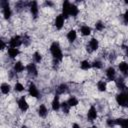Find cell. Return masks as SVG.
<instances>
[{"label":"cell","mask_w":128,"mask_h":128,"mask_svg":"<svg viewBox=\"0 0 128 128\" xmlns=\"http://www.w3.org/2000/svg\"><path fill=\"white\" fill-rule=\"evenodd\" d=\"M115 83H116V87L120 90V92L121 91H125L126 85H125V82H124V80L122 78H116Z\"/></svg>","instance_id":"f1b7e54d"},{"label":"cell","mask_w":128,"mask_h":128,"mask_svg":"<svg viewBox=\"0 0 128 128\" xmlns=\"http://www.w3.org/2000/svg\"><path fill=\"white\" fill-rule=\"evenodd\" d=\"M70 109H71V107L68 105L67 101H63V102H61V110H62V112H63L64 114H69Z\"/></svg>","instance_id":"1f68e13d"},{"label":"cell","mask_w":128,"mask_h":128,"mask_svg":"<svg viewBox=\"0 0 128 128\" xmlns=\"http://www.w3.org/2000/svg\"><path fill=\"white\" fill-rule=\"evenodd\" d=\"M51 109L54 112H58L61 109V102L59 99V95H57V94L54 95V97L51 101Z\"/></svg>","instance_id":"9a60e30c"},{"label":"cell","mask_w":128,"mask_h":128,"mask_svg":"<svg viewBox=\"0 0 128 128\" xmlns=\"http://www.w3.org/2000/svg\"><path fill=\"white\" fill-rule=\"evenodd\" d=\"M71 128H81V126H80L78 123H73Z\"/></svg>","instance_id":"74e56055"},{"label":"cell","mask_w":128,"mask_h":128,"mask_svg":"<svg viewBox=\"0 0 128 128\" xmlns=\"http://www.w3.org/2000/svg\"><path fill=\"white\" fill-rule=\"evenodd\" d=\"M20 128H28V126H27V125H25V124H22V125L20 126Z\"/></svg>","instance_id":"f35d334b"},{"label":"cell","mask_w":128,"mask_h":128,"mask_svg":"<svg viewBox=\"0 0 128 128\" xmlns=\"http://www.w3.org/2000/svg\"><path fill=\"white\" fill-rule=\"evenodd\" d=\"M96 87L99 92H106L107 91V82L105 80H98L96 83Z\"/></svg>","instance_id":"603a6c76"},{"label":"cell","mask_w":128,"mask_h":128,"mask_svg":"<svg viewBox=\"0 0 128 128\" xmlns=\"http://www.w3.org/2000/svg\"><path fill=\"white\" fill-rule=\"evenodd\" d=\"M68 85L66 83H61L57 88H56V94L57 95H60V94H64L68 91Z\"/></svg>","instance_id":"4316f807"},{"label":"cell","mask_w":128,"mask_h":128,"mask_svg":"<svg viewBox=\"0 0 128 128\" xmlns=\"http://www.w3.org/2000/svg\"><path fill=\"white\" fill-rule=\"evenodd\" d=\"M118 70H119V72L124 77H127L128 76V62H126V61H120L118 63Z\"/></svg>","instance_id":"e0dca14e"},{"label":"cell","mask_w":128,"mask_h":128,"mask_svg":"<svg viewBox=\"0 0 128 128\" xmlns=\"http://www.w3.org/2000/svg\"><path fill=\"white\" fill-rule=\"evenodd\" d=\"M115 101L116 103L122 107V108H126L128 107V95L125 91H121L120 93H118L115 97Z\"/></svg>","instance_id":"3957f363"},{"label":"cell","mask_w":128,"mask_h":128,"mask_svg":"<svg viewBox=\"0 0 128 128\" xmlns=\"http://www.w3.org/2000/svg\"><path fill=\"white\" fill-rule=\"evenodd\" d=\"M86 117H87V120L89 122H94L97 118H98V111H97V108L94 106V105H91L86 113Z\"/></svg>","instance_id":"8992f818"},{"label":"cell","mask_w":128,"mask_h":128,"mask_svg":"<svg viewBox=\"0 0 128 128\" xmlns=\"http://www.w3.org/2000/svg\"><path fill=\"white\" fill-rule=\"evenodd\" d=\"M71 5L72 3L70 1H64L62 3V7H61V14L64 16V18L67 20L68 18H70V9H71Z\"/></svg>","instance_id":"ba28073f"},{"label":"cell","mask_w":128,"mask_h":128,"mask_svg":"<svg viewBox=\"0 0 128 128\" xmlns=\"http://www.w3.org/2000/svg\"><path fill=\"white\" fill-rule=\"evenodd\" d=\"M79 32L82 36L86 37V36H90L91 33H92V28L89 26V25H86V24H83L80 26L79 28Z\"/></svg>","instance_id":"d6986e66"},{"label":"cell","mask_w":128,"mask_h":128,"mask_svg":"<svg viewBox=\"0 0 128 128\" xmlns=\"http://www.w3.org/2000/svg\"><path fill=\"white\" fill-rule=\"evenodd\" d=\"M105 76L108 81H115L116 80V70L114 67L109 66L105 70Z\"/></svg>","instance_id":"5bb4252c"},{"label":"cell","mask_w":128,"mask_h":128,"mask_svg":"<svg viewBox=\"0 0 128 128\" xmlns=\"http://www.w3.org/2000/svg\"><path fill=\"white\" fill-rule=\"evenodd\" d=\"M26 72L28 75L32 76V77H37L38 76V68L36 63L34 62H30L26 65Z\"/></svg>","instance_id":"9c48e42d"},{"label":"cell","mask_w":128,"mask_h":128,"mask_svg":"<svg viewBox=\"0 0 128 128\" xmlns=\"http://www.w3.org/2000/svg\"><path fill=\"white\" fill-rule=\"evenodd\" d=\"M49 51H50V54L55 62H61L63 60V57H64L63 51H62V48L58 41H54L51 43V45L49 47Z\"/></svg>","instance_id":"6da1fadb"},{"label":"cell","mask_w":128,"mask_h":128,"mask_svg":"<svg viewBox=\"0 0 128 128\" xmlns=\"http://www.w3.org/2000/svg\"><path fill=\"white\" fill-rule=\"evenodd\" d=\"M100 47V43H99V40L96 38V37H92L89 41H88V45H87V48L89 50V52H94V51H97Z\"/></svg>","instance_id":"7c38bea8"},{"label":"cell","mask_w":128,"mask_h":128,"mask_svg":"<svg viewBox=\"0 0 128 128\" xmlns=\"http://www.w3.org/2000/svg\"><path fill=\"white\" fill-rule=\"evenodd\" d=\"M17 106H18V109L21 111V112H26L29 110V103L26 99L25 96H21L18 100H17Z\"/></svg>","instance_id":"52a82bcc"},{"label":"cell","mask_w":128,"mask_h":128,"mask_svg":"<svg viewBox=\"0 0 128 128\" xmlns=\"http://www.w3.org/2000/svg\"><path fill=\"white\" fill-rule=\"evenodd\" d=\"M77 31L74 30V29H70L67 34H66V39L68 40V42L70 43H74L76 40H77Z\"/></svg>","instance_id":"ffe728a7"},{"label":"cell","mask_w":128,"mask_h":128,"mask_svg":"<svg viewBox=\"0 0 128 128\" xmlns=\"http://www.w3.org/2000/svg\"><path fill=\"white\" fill-rule=\"evenodd\" d=\"M122 17H123V22H124L125 24H128V9L125 10V12L123 13Z\"/></svg>","instance_id":"d590c367"},{"label":"cell","mask_w":128,"mask_h":128,"mask_svg":"<svg viewBox=\"0 0 128 128\" xmlns=\"http://www.w3.org/2000/svg\"><path fill=\"white\" fill-rule=\"evenodd\" d=\"M92 64V68L96 69V70H99V69H102L103 68V62L100 60V59H95L91 62Z\"/></svg>","instance_id":"4dcf8cb0"},{"label":"cell","mask_w":128,"mask_h":128,"mask_svg":"<svg viewBox=\"0 0 128 128\" xmlns=\"http://www.w3.org/2000/svg\"><path fill=\"white\" fill-rule=\"evenodd\" d=\"M32 59H33V62L34 63L40 64L42 62V60H43V56H42V54L39 51H35L32 54Z\"/></svg>","instance_id":"484cf974"},{"label":"cell","mask_w":128,"mask_h":128,"mask_svg":"<svg viewBox=\"0 0 128 128\" xmlns=\"http://www.w3.org/2000/svg\"><path fill=\"white\" fill-rule=\"evenodd\" d=\"M27 91H28V94L30 97L32 98H39L40 97V90L39 88L37 87V85L34 83V82H29V85L27 87Z\"/></svg>","instance_id":"5b68a950"},{"label":"cell","mask_w":128,"mask_h":128,"mask_svg":"<svg viewBox=\"0 0 128 128\" xmlns=\"http://www.w3.org/2000/svg\"><path fill=\"white\" fill-rule=\"evenodd\" d=\"M91 68H92V64H91V62H90L89 60L84 59V60H82V61L80 62V69H81V70H83V71H88V70H90Z\"/></svg>","instance_id":"cb8c5ba5"},{"label":"cell","mask_w":128,"mask_h":128,"mask_svg":"<svg viewBox=\"0 0 128 128\" xmlns=\"http://www.w3.org/2000/svg\"><path fill=\"white\" fill-rule=\"evenodd\" d=\"M67 103H68V105H69L71 108L77 107V106L79 105V99H78L76 96L72 95V96H70V97L67 99Z\"/></svg>","instance_id":"d4e9b609"},{"label":"cell","mask_w":128,"mask_h":128,"mask_svg":"<svg viewBox=\"0 0 128 128\" xmlns=\"http://www.w3.org/2000/svg\"><path fill=\"white\" fill-rule=\"evenodd\" d=\"M7 41H8V47L19 48V47H21L23 45V37L20 36V35H18V34L13 35Z\"/></svg>","instance_id":"277c9868"},{"label":"cell","mask_w":128,"mask_h":128,"mask_svg":"<svg viewBox=\"0 0 128 128\" xmlns=\"http://www.w3.org/2000/svg\"><path fill=\"white\" fill-rule=\"evenodd\" d=\"M28 8H29V11L32 15V17L34 19H36L38 16H39V6H38V2L36 1H32V2H29L28 4Z\"/></svg>","instance_id":"30bf717a"},{"label":"cell","mask_w":128,"mask_h":128,"mask_svg":"<svg viewBox=\"0 0 128 128\" xmlns=\"http://www.w3.org/2000/svg\"><path fill=\"white\" fill-rule=\"evenodd\" d=\"M94 26H95V30L98 31V32H102L104 30V28H105V24L102 21H97Z\"/></svg>","instance_id":"d6a6232c"},{"label":"cell","mask_w":128,"mask_h":128,"mask_svg":"<svg viewBox=\"0 0 128 128\" xmlns=\"http://www.w3.org/2000/svg\"><path fill=\"white\" fill-rule=\"evenodd\" d=\"M115 121H116V126H120L121 128H128V118L118 117L115 119Z\"/></svg>","instance_id":"7402d4cb"},{"label":"cell","mask_w":128,"mask_h":128,"mask_svg":"<svg viewBox=\"0 0 128 128\" xmlns=\"http://www.w3.org/2000/svg\"><path fill=\"white\" fill-rule=\"evenodd\" d=\"M48 108L47 106L44 104V103H41L39 106H38V109H37V113H38V116L40 118H46L47 115H48Z\"/></svg>","instance_id":"ac0fdd59"},{"label":"cell","mask_w":128,"mask_h":128,"mask_svg":"<svg viewBox=\"0 0 128 128\" xmlns=\"http://www.w3.org/2000/svg\"><path fill=\"white\" fill-rule=\"evenodd\" d=\"M106 125H107L109 128H114V127L116 126V121H115V119H113V118H108V119L106 120Z\"/></svg>","instance_id":"836d02e7"},{"label":"cell","mask_w":128,"mask_h":128,"mask_svg":"<svg viewBox=\"0 0 128 128\" xmlns=\"http://www.w3.org/2000/svg\"><path fill=\"white\" fill-rule=\"evenodd\" d=\"M0 90H1V93H2L3 95H8V94L11 92L12 87H11V85H10L8 82H3V83H1V85H0Z\"/></svg>","instance_id":"44dd1931"},{"label":"cell","mask_w":128,"mask_h":128,"mask_svg":"<svg viewBox=\"0 0 128 128\" xmlns=\"http://www.w3.org/2000/svg\"><path fill=\"white\" fill-rule=\"evenodd\" d=\"M79 13H80V9H79V7H78L77 5H75L74 3H72V5H71V9H70V17L75 18V17H77V16L79 15Z\"/></svg>","instance_id":"83f0119b"},{"label":"cell","mask_w":128,"mask_h":128,"mask_svg":"<svg viewBox=\"0 0 128 128\" xmlns=\"http://www.w3.org/2000/svg\"><path fill=\"white\" fill-rule=\"evenodd\" d=\"M0 42H1V47H0L1 50H2V51H4L5 49L7 50V48H8V41H6L5 39L2 38V39L0 40Z\"/></svg>","instance_id":"e575fe53"},{"label":"cell","mask_w":128,"mask_h":128,"mask_svg":"<svg viewBox=\"0 0 128 128\" xmlns=\"http://www.w3.org/2000/svg\"><path fill=\"white\" fill-rule=\"evenodd\" d=\"M6 52H7V56L10 59H16L21 54V51L19 48H13V47H8Z\"/></svg>","instance_id":"2e32d148"},{"label":"cell","mask_w":128,"mask_h":128,"mask_svg":"<svg viewBox=\"0 0 128 128\" xmlns=\"http://www.w3.org/2000/svg\"><path fill=\"white\" fill-rule=\"evenodd\" d=\"M0 6L2 10V15L5 20H9L12 17V9L10 7V4L6 0H1L0 1Z\"/></svg>","instance_id":"7a4b0ae2"},{"label":"cell","mask_w":128,"mask_h":128,"mask_svg":"<svg viewBox=\"0 0 128 128\" xmlns=\"http://www.w3.org/2000/svg\"><path fill=\"white\" fill-rule=\"evenodd\" d=\"M123 47H124L123 49H124V51H125V56L128 58V45H126V46H123Z\"/></svg>","instance_id":"8d00e7d4"},{"label":"cell","mask_w":128,"mask_h":128,"mask_svg":"<svg viewBox=\"0 0 128 128\" xmlns=\"http://www.w3.org/2000/svg\"><path fill=\"white\" fill-rule=\"evenodd\" d=\"M65 22H66V19L64 18V16L60 13L58 15H56L55 19H54V26L57 30H61L64 26H65Z\"/></svg>","instance_id":"8fae6325"},{"label":"cell","mask_w":128,"mask_h":128,"mask_svg":"<svg viewBox=\"0 0 128 128\" xmlns=\"http://www.w3.org/2000/svg\"><path fill=\"white\" fill-rule=\"evenodd\" d=\"M13 89H14V91L16 92V93H21V92H23V91H25V86L21 83V82H19V81H16L15 83H14V86H13Z\"/></svg>","instance_id":"f546056e"},{"label":"cell","mask_w":128,"mask_h":128,"mask_svg":"<svg viewBox=\"0 0 128 128\" xmlns=\"http://www.w3.org/2000/svg\"><path fill=\"white\" fill-rule=\"evenodd\" d=\"M90 128H98V126H96V125H93V126H91Z\"/></svg>","instance_id":"ab89813d"},{"label":"cell","mask_w":128,"mask_h":128,"mask_svg":"<svg viewBox=\"0 0 128 128\" xmlns=\"http://www.w3.org/2000/svg\"><path fill=\"white\" fill-rule=\"evenodd\" d=\"M12 70L14 71L15 74H21L26 70V66L24 65V63L22 61H15L13 63Z\"/></svg>","instance_id":"4fadbf2b"},{"label":"cell","mask_w":128,"mask_h":128,"mask_svg":"<svg viewBox=\"0 0 128 128\" xmlns=\"http://www.w3.org/2000/svg\"><path fill=\"white\" fill-rule=\"evenodd\" d=\"M125 92L127 93V95H128V87H126V89H125Z\"/></svg>","instance_id":"60d3db41"}]
</instances>
